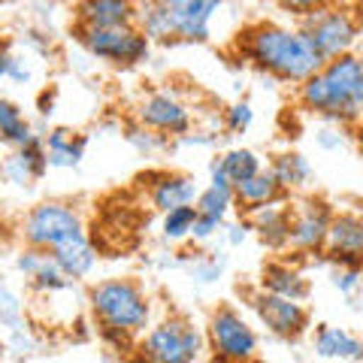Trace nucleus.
<instances>
[{
	"mask_svg": "<svg viewBox=\"0 0 363 363\" xmlns=\"http://www.w3.org/2000/svg\"><path fill=\"white\" fill-rule=\"evenodd\" d=\"M233 49L248 67L288 85H303L324 64L300 28L276 25V21L245 25L236 33Z\"/></svg>",
	"mask_w": 363,
	"mask_h": 363,
	"instance_id": "nucleus-1",
	"label": "nucleus"
},
{
	"mask_svg": "<svg viewBox=\"0 0 363 363\" xmlns=\"http://www.w3.org/2000/svg\"><path fill=\"white\" fill-rule=\"evenodd\" d=\"M297 104L330 121H357L363 116V58L348 52L324 61L297 85Z\"/></svg>",
	"mask_w": 363,
	"mask_h": 363,
	"instance_id": "nucleus-2",
	"label": "nucleus"
},
{
	"mask_svg": "<svg viewBox=\"0 0 363 363\" xmlns=\"http://www.w3.org/2000/svg\"><path fill=\"white\" fill-rule=\"evenodd\" d=\"M88 309L104 339L130 345L152 324V300L136 279H104L88 288Z\"/></svg>",
	"mask_w": 363,
	"mask_h": 363,
	"instance_id": "nucleus-3",
	"label": "nucleus"
},
{
	"mask_svg": "<svg viewBox=\"0 0 363 363\" xmlns=\"http://www.w3.org/2000/svg\"><path fill=\"white\" fill-rule=\"evenodd\" d=\"M224 0H145L136 25L152 43H206Z\"/></svg>",
	"mask_w": 363,
	"mask_h": 363,
	"instance_id": "nucleus-4",
	"label": "nucleus"
},
{
	"mask_svg": "<svg viewBox=\"0 0 363 363\" xmlns=\"http://www.w3.org/2000/svg\"><path fill=\"white\" fill-rule=\"evenodd\" d=\"M206 339L188 318L169 315L133 342L136 363H194Z\"/></svg>",
	"mask_w": 363,
	"mask_h": 363,
	"instance_id": "nucleus-5",
	"label": "nucleus"
},
{
	"mask_svg": "<svg viewBox=\"0 0 363 363\" xmlns=\"http://www.w3.org/2000/svg\"><path fill=\"white\" fill-rule=\"evenodd\" d=\"M18 233L28 248H40V252H55L79 236H88L82 215L61 200H45L28 209L18 224Z\"/></svg>",
	"mask_w": 363,
	"mask_h": 363,
	"instance_id": "nucleus-6",
	"label": "nucleus"
},
{
	"mask_svg": "<svg viewBox=\"0 0 363 363\" xmlns=\"http://www.w3.org/2000/svg\"><path fill=\"white\" fill-rule=\"evenodd\" d=\"M306 40L312 43V49L318 52L321 61H333L339 55H348L354 49V43L360 37V16L351 6L330 4L318 13L300 18L297 25Z\"/></svg>",
	"mask_w": 363,
	"mask_h": 363,
	"instance_id": "nucleus-7",
	"label": "nucleus"
},
{
	"mask_svg": "<svg viewBox=\"0 0 363 363\" xmlns=\"http://www.w3.org/2000/svg\"><path fill=\"white\" fill-rule=\"evenodd\" d=\"M203 339L212 351V363H252L257 354L255 327L230 303H221L218 309H212Z\"/></svg>",
	"mask_w": 363,
	"mask_h": 363,
	"instance_id": "nucleus-8",
	"label": "nucleus"
},
{
	"mask_svg": "<svg viewBox=\"0 0 363 363\" xmlns=\"http://www.w3.org/2000/svg\"><path fill=\"white\" fill-rule=\"evenodd\" d=\"M79 43L97 61L112 67H136L149 58L152 40L140 30V25H116V28H76Z\"/></svg>",
	"mask_w": 363,
	"mask_h": 363,
	"instance_id": "nucleus-9",
	"label": "nucleus"
},
{
	"mask_svg": "<svg viewBox=\"0 0 363 363\" xmlns=\"http://www.w3.org/2000/svg\"><path fill=\"white\" fill-rule=\"evenodd\" d=\"M330 218H333V209L321 197H306L297 206H291L288 248H294L297 255H321Z\"/></svg>",
	"mask_w": 363,
	"mask_h": 363,
	"instance_id": "nucleus-10",
	"label": "nucleus"
},
{
	"mask_svg": "<svg viewBox=\"0 0 363 363\" xmlns=\"http://www.w3.org/2000/svg\"><path fill=\"white\" fill-rule=\"evenodd\" d=\"M248 306L255 309L257 321L279 339H300L309 330V312L297 300H285V297H276V294H267L257 288L248 294Z\"/></svg>",
	"mask_w": 363,
	"mask_h": 363,
	"instance_id": "nucleus-11",
	"label": "nucleus"
},
{
	"mask_svg": "<svg viewBox=\"0 0 363 363\" xmlns=\"http://www.w3.org/2000/svg\"><path fill=\"white\" fill-rule=\"evenodd\" d=\"M321 255L336 269H363V215L333 212Z\"/></svg>",
	"mask_w": 363,
	"mask_h": 363,
	"instance_id": "nucleus-12",
	"label": "nucleus"
},
{
	"mask_svg": "<svg viewBox=\"0 0 363 363\" xmlns=\"http://www.w3.org/2000/svg\"><path fill=\"white\" fill-rule=\"evenodd\" d=\"M136 121L161 136H188L191 133V109L182 104L173 91H152L136 106Z\"/></svg>",
	"mask_w": 363,
	"mask_h": 363,
	"instance_id": "nucleus-13",
	"label": "nucleus"
},
{
	"mask_svg": "<svg viewBox=\"0 0 363 363\" xmlns=\"http://www.w3.org/2000/svg\"><path fill=\"white\" fill-rule=\"evenodd\" d=\"M140 182L149 185V203L157 212H169L176 206H191L197 200L200 188L197 179L188 173H169V169H152L143 173Z\"/></svg>",
	"mask_w": 363,
	"mask_h": 363,
	"instance_id": "nucleus-14",
	"label": "nucleus"
},
{
	"mask_svg": "<svg viewBox=\"0 0 363 363\" xmlns=\"http://www.w3.org/2000/svg\"><path fill=\"white\" fill-rule=\"evenodd\" d=\"M18 272H25V279L30 281V288L37 294H58L73 285V279H67L61 267L55 264V257L49 252H40V248H28L16 257Z\"/></svg>",
	"mask_w": 363,
	"mask_h": 363,
	"instance_id": "nucleus-15",
	"label": "nucleus"
},
{
	"mask_svg": "<svg viewBox=\"0 0 363 363\" xmlns=\"http://www.w3.org/2000/svg\"><path fill=\"white\" fill-rule=\"evenodd\" d=\"M45 169H49V157H45V143L40 133L33 140H28L25 145L13 149V155L0 164V173L6 176V182H13V185H33L37 179H43Z\"/></svg>",
	"mask_w": 363,
	"mask_h": 363,
	"instance_id": "nucleus-16",
	"label": "nucleus"
},
{
	"mask_svg": "<svg viewBox=\"0 0 363 363\" xmlns=\"http://www.w3.org/2000/svg\"><path fill=\"white\" fill-rule=\"evenodd\" d=\"M136 25L133 0H76V28Z\"/></svg>",
	"mask_w": 363,
	"mask_h": 363,
	"instance_id": "nucleus-17",
	"label": "nucleus"
},
{
	"mask_svg": "<svg viewBox=\"0 0 363 363\" xmlns=\"http://www.w3.org/2000/svg\"><path fill=\"white\" fill-rule=\"evenodd\" d=\"M245 224L260 236V242L272 252H285L288 248V224H291V206L285 200L260 206L245 215Z\"/></svg>",
	"mask_w": 363,
	"mask_h": 363,
	"instance_id": "nucleus-18",
	"label": "nucleus"
},
{
	"mask_svg": "<svg viewBox=\"0 0 363 363\" xmlns=\"http://www.w3.org/2000/svg\"><path fill=\"white\" fill-rule=\"evenodd\" d=\"M257 288L267 294H276V297H285V300H297V303L309 297V281H306V276L297 267L285 264V260H267L264 269H260Z\"/></svg>",
	"mask_w": 363,
	"mask_h": 363,
	"instance_id": "nucleus-19",
	"label": "nucleus"
},
{
	"mask_svg": "<svg viewBox=\"0 0 363 363\" xmlns=\"http://www.w3.org/2000/svg\"><path fill=\"white\" fill-rule=\"evenodd\" d=\"M279 200H288V194L279 188V182L272 179L269 169H260L252 179L233 185V209H240L242 215L255 212L260 206H269V203H279Z\"/></svg>",
	"mask_w": 363,
	"mask_h": 363,
	"instance_id": "nucleus-20",
	"label": "nucleus"
},
{
	"mask_svg": "<svg viewBox=\"0 0 363 363\" xmlns=\"http://www.w3.org/2000/svg\"><path fill=\"white\" fill-rule=\"evenodd\" d=\"M315 354L327 357V360L360 363L363 360V342L354 333L342 330V327L318 324V330H315Z\"/></svg>",
	"mask_w": 363,
	"mask_h": 363,
	"instance_id": "nucleus-21",
	"label": "nucleus"
},
{
	"mask_svg": "<svg viewBox=\"0 0 363 363\" xmlns=\"http://www.w3.org/2000/svg\"><path fill=\"white\" fill-rule=\"evenodd\" d=\"M49 255L55 257V264L61 267L64 276L73 279V281L85 279L97 264V248H94V242H91V236H79V240L55 248V252H49Z\"/></svg>",
	"mask_w": 363,
	"mask_h": 363,
	"instance_id": "nucleus-22",
	"label": "nucleus"
},
{
	"mask_svg": "<svg viewBox=\"0 0 363 363\" xmlns=\"http://www.w3.org/2000/svg\"><path fill=\"white\" fill-rule=\"evenodd\" d=\"M45 143V157H49V167H76L85 157L88 140L82 133H76L70 128H55L49 136H43Z\"/></svg>",
	"mask_w": 363,
	"mask_h": 363,
	"instance_id": "nucleus-23",
	"label": "nucleus"
},
{
	"mask_svg": "<svg viewBox=\"0 0 363 363\" xmlns=\"http://www.w3.org/2000/svg\"><path fill=\"white\" fill-rule=\"evenodd\" d=\"M269 173L272 179L279 182V188L285 191V194H291V191H300L312 182V167L309 161L300 155V152H279L276 157L269 161Z\"/></svg>",
	"mask_w": 363,
	"mask_h": 363,
	"instance_id": "nucleus-24",
	"label": "nucleus"
},
{
	"mask_svg": "<svg viewBox=\"0 0 363 363\" xmlns=\"http://www.w3.org/2000/svg\"><path fill=\"white\" fill-rule=\"evenodd\" d=\"M33 136L37 133H33L21 106L13 104V100H6V97H0V143L9 145V149H18V145H25L28 140H33Z\"/></svg>",
	"mask_w": 363,
	"mask_h": 363,
	"instance_id": "nucleus-25",
	"label": "nucleus"
},
{
	"mask_svg": "<svg viewBox=\"0 0 363 363\" xmlns=\"http://www.w3.org/2000/svg\"><path fill=\"white\" fill-rule=\"evenodd\" d=\"M218 167H221L224 179L230 182V188L240 185V182H245V179H252L255 173L264 169V167H260L257 152H252V149H230L227 155L218 157Z\"/></svg>",
	"mask_w": 363,
	"mask_h": 363,
	"instance_id": "nucleus-26",
	"label": "nucleus"
},
{
	"mask_svg": "<svg viewBox=\"0 0 363 363\" xmlns=\"http://www.w3.org/2000/svg\"><path fill=\"white\" fill-rule=\"evenodd\" d=\"M194 206H197V215H203V218H215L224 224L227 212L233 209V188H221V185L203 188L194 200Z\"/></svg>",
	"mask_w": 363,
	"mask_h": 363,
	"instance_id": "nucleus-27",
	"label": "nucleus"
},
{
	"mask_svg": "<svg viewBox=\"0 0 363 363\" xmlns=\"http://www.w3.org/2000/svg\"><path fill=\"white\" fill-rule=\"evenodd\" d=\"M194 221H197V206L191 203V206H176V209H169L164 212V221H161V230L167 240H188L191 230H194Z\"/></svg>",
	"mask_w": 363,
	"mask_h": 363,
	"instance_id": "nucleus-28",
	"label": "nucleus"
},
{
	"mask_svg": "<svg viewBox=\"0 0 363 363\" xmlns=\"http://www.w3.org/2000/svg\"><path fill=\"white\" fill-rule=\"evenodd\" d=\"M221 121H224V130L230 133V136L245 133L248 128H252V121H255V109H252V104H245V100H242V104L227 106Z\"/></svg>",
	"mask_w": 363,
	"mask_h": 363,
	"instance_id": "nucleus-29",
	"label": "nucleus"
},
{
	"mask_svg": "<svg viewBox=\"0 0 363 363\" xmlns=\"http://www.w3.org/2000/svg\"><path fill=\"white\" fill-rule=\"evenodd\" d=\"M281 13H288L294 18H306V16H312L318 13V9H324V6H330L336 4V0H272Z\"/></svg>",
	"mask_w": 363,
	"mask_h": 363,
	"instance_id": "nucleus-30",
	"label": "nucleus"
},
{
	"mask_svg": "<svg viewBox=\"0 0 363 363\" xmlns=\"http://www.w3.org/2000/svg\"><path fill=\"white\" fill-rule=\"evenodd\" d=\"M360 272H363V269H336V272H333V285H336V291L351 294V291L360 285Z\"/></svg>",
	"mask_w": 363,
	"mask_h": 363,
	"instance_id": "nucleus-31",
	"label": "nucleus"
},
{
	"mask_svg": "<svg viewBox=\"0 0 363 363\" xmlns=\"http://www.w3.org/2000/svg\"><path fill=\"white\" fill-rule=\"evenodd\" d=\"M6 73H9V55L0 52V79H6Z\"/></svg>",
	"mask_w": 363,
	"mask_h": 363,
	"instance_id": "nucleus-32",
	"label": "nucleus"
},
{
	"mask_svg": "<svg viewBox=\"0 0 363 363\" xmlns=\"http://www.w3.org/2000/svg\"><path fill=\"white\" fill-rule=\"evenodd\" d=\"M357 143H360V149H363V128L357 130Z\"/></svg>",
	"mask_w": 363,
	"mask_h": 363,
	"instance_id": "nucleus-33",
	"label": "nucleus"
}]
</instances>
